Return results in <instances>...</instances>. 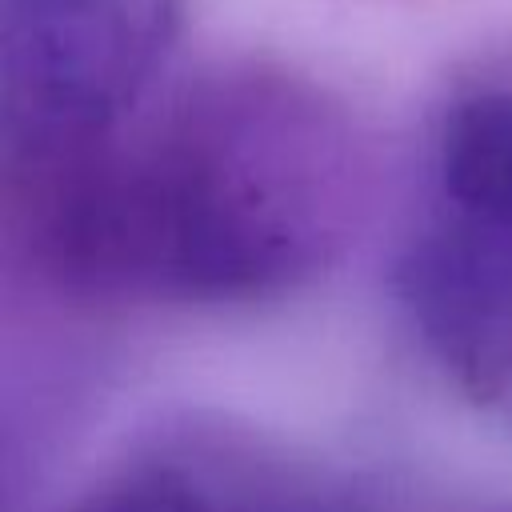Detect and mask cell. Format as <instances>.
<instances>
[{
	"label": "cell",
	"mask_w": 512,
	"mask_h": 512,
	"mask_svg": "<svg viewBox=\"0 0 512 512\" xmlns=\"http://www.w3.org/2000/svg\"><path fill=\"white\" fill-rule=\"evenodd\" d=\"M440 180L476 220L512 228V92H480L452 108L440 136Z\"/></svg>",
	"instance_id": "2"
},
{
	"label": "cell",
	"mask_w": 512,
	"mask_h": 512,
	"mask_svg": "<svg viewBox=\"0 0 512 512\" xmlns=\"http://www.w3.org/2000/svg\"><path fill=\"white\" fill-rule=\"evenodd\" d=\"M72 512H220V508L180 476H140L92 492Z\"/></svg>",
	"instance_id": "3"
},
{
	"label": "cell",
	"mask_w": 512,
	"mask_h": 512,
	"mask_svg": "<svg viewBox=\"0 0 512 512\" xmlns=\"http://www.w3.org/2000/svg\"><path fill=\"white\" fill-rule=\"evenodd\" d=\"M412 300L460 384L512 416V284L476 248L440 244L412 260Z\"/></svg>",
	"instance_id": "1"
}]
</instances>
